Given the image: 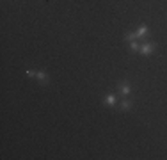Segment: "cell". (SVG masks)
Returning <instances> with one entry per match:
<instances>
[{
    "instance_id": "obj_1",
    "label": "cell",
    "mask_w": 167,
    "mask_h": 160,
    "mask_svg": "<svg viewBox=\"0 0 167 160\" xmlns=\"http://www.w3.org/2000/svg\"><path fill=\"white\" fill-rule=\"evenodd\" d=\"M117 89H119V93L123 96H126L130 93V84H128L126 80H121V82H117Z\"/></svg>"
},
{
    "instance_id": "obj_2",
    "label": "cell",
    "mask_w": 167,
    "mask_h": 160,
    "mask_svg": "<svg viewBox=\"0 0 167 160\" xmlns=\"http://www.w3.org/2000/svg\"><path fill=\"white\" fill-rule=\"evenodd\" d=\"M155 50V44L153 43H144V44H140V53L142 55H147V53H151Z\"/></svg>"
},
{
    "instance_id": "obj_3",
    "label": "cell",
    "mask_w": 167,
    "mask_h": 160,
    "mask_svg": "<svg viewBox=\"0 0 167 160\" xmlns=\"http://www.w3.org/2000/svg\"><path fill=\"white\" fill-rule=\"evenodd\" d=\"M36 78H37L39 82H43V84L48 82V75L44 73V71H37V73H36Z\"/></svg>"
},
{
    "instance_id": "obj_4",
    "label": "cell",
    "mask_w": 167,
    "mask_h": 160,
    "mask_svg": "<svg viewBox=\"0 0 167 160\" xmlns=\"http://www.w3.org/2000/svg\"><path fill=\"white\" fill-rule=\"evenodd\" d=\"M103 101H105V105L114 107V105H115V96H114V94H107V96H105V100H103Z\"/></svg>"
},
{
    "instance_id": "obj_5",
    "label": "cell",
    "mask_w": 167,
    "mask_h": 160,
    "mask_svg": "<svg viewBox=\"0 0 167 160\" xmlns=\"http://www.w3.org/2000/svg\"><path fill=\"white\" fill-rule=\"evenodd\" d=\"M137 37H140V36H144V34H147V27L146 25H139V29H137Z\"/></svg>"
},
{
    "instance_id": "obj_6",
    "label": "cell",
    "mask_w": 167,
    "mask_h": 160,
    "mask_svg": "<svg viewBox=\"0 0 167 160\" xmlns=\"http://www.w3.org/2000/svg\"><path fill=\"white\" fill-rule=\"evenodd\" d=\"M130 50H132V52H139V50H140V44L137 43V39L130 41Z\"/></svg>"
},
{
    "instance_id": "obj_7",
    "label": "cell",
    "mask_w": 167,
    "mask_h": 160,
    "mask_svg": "<svg viewBox=\"0 0 167 160\" xmlns=\"http://www.w3.org/2000/svg\"><path fill=\"white\" fill-rule=\"evenodd\" d=\"M130 107H132V103H130L128 100H123V101H121V108H123V110H128Z\"/></svg>"
},
{
    "instance_id": "obj_8",
    "label": "cell",
    "mask_w": 167,
    "mask_h": 160,
    "mask_svg": "<svg viewBox=\"0 0 167 160\" xmlns=\"http://www.w3.org/2000/svg\"><path fill=\"white\" fill-rule=\"evenodd\" d=\"M125 39L126 41H133V39H137V34H125Z\"/></svg>"
},
{
    "instance_id": "obj_9",
    "label": "cell",
    "mask_w": 167,
    "mask_h": 160,
    "mask_svg": "<svg viewBox=\"0 0 167 160\" xmlns=\"http://www.w3.org/2000/svg\"><path fill=\"white\" fill-rule=\"evenodd\" d=\"M25 73L29 75V76H36V73H37V71H34V69H27Z\"/></svg>"
}]
</instances>
